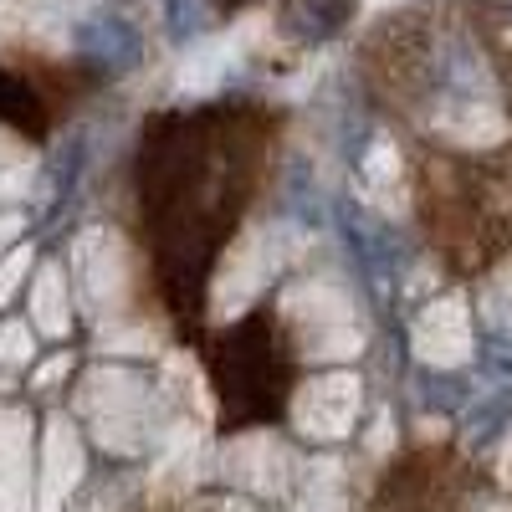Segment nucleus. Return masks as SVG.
Instances as JSON below:
<instances>
[{
  "label": "nucleus",
  "instance_id": "f257e3e1",
  "mask_svg": "<svg viewBox=\"0 0 512 512\" xmlns=\"http://www.w3.org/2000/svg\"><path fill=\"white\" fill-rule=\"evenodd\" d=\"M256 139H262V118L210 108L154 123L149 144L139 149V210L149 221L159 282L180 323L195 318L210 256L251 200V169L262 154Z\"/></svg>",
  "mask_w": 512,
  "mask_h": 512
}]
</instances>
